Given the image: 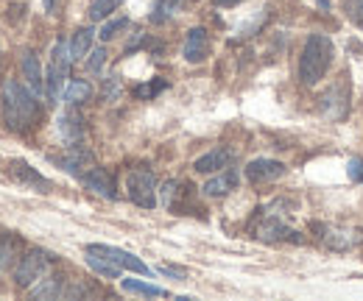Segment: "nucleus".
Listing matches in <instances>:
<instances>
[{
	"label": "nucleus",
	"mask_w": 363,
	"mask_h": 301,
	"mask_svg": "<svg viewBox=\"0 0 363 301\" xmlns=\"http://www.w3.org/2000/svg\"><path fill=\"white\" fill-rule=\"evenodd\" d=\"M347 176L355 181V184H363V159L361 157H352L347 162Z\"/></svg>",
	"instance_id": "obj_31"
},
{
	"label": "nucleus",
	"mask_w": 363,
	"mask_h": 301,
	"mask_svg": "<svg viewBox=\"0 0 363 301\" xmlns=\"http://www.w3.org/2000/svg\"><path fill=\"white\" fill-rule=\"evenodd\" d=\"M92 40H95V31H92L90 25H84V28H76L73 31V37H70V59L73 62H82V59H87V53L92 50Z\"/></svg>",
	"instance_id": "obj_19"
},
{
	"label": "nucleus",
	"mask_w": 363,
	"mask_h": 301,
	"mask_svg": "<svg viewBox=\"0 0 363 301\" xmlns=\"http://www.w3.org/2000/svg\"><path fill=\"white\" fill-rule=\"evenodd\" d=\"M182 56H184L187 64H201L210 56V34L201 25H196V28L187 31L184 45H182Z\"/></svg>",
	"instance_id": "obj_10"
},
{
	"label": "nucleus",
	"mask_w": 363,
	"mask_h": 301,
	"mask_svg": "<svg viewBox=\"0 0 363 301\" xmlns=\"http://www.w3.org/2000/svg\"><path fill=\"white\" fill-rule=\"evenodd\" d=\"M20 73H23L26 84L31 86L34 95H45V70H43V64H40V59H37L34 50H26V53H23V59H20Z\"/></svg>",
	"instance_id": "obj_13"
},
{
	"label": "nucleus",
	"mask_w": 363,
	"mask_h": 301,
	"mask_svg": "<svg viewBox=\"0 0 363 301\" xmlns=\"http://www.w3.org/2000/svg\"><path fill=\"white\" fill-rule=\"evenodd\" d=\"M162 86H165V81H154L151 86H148V84H145V86H137L135 95H137V98H154V95H157V92H160Z\"/></svg>",
	"instance_id": "obj_32"
},
{
	"label": "nucleus",
	"mask_w": 363,
	"mask_h": 301,
	"mask_svg": "<svg viewBox=\"0 0 363 301\" xmlns=\"http://www.w3.org/2000/svg\"><path fill=\"white\" fill-rule=\"evenodd\" d=\"M82 184L95 193V195H104L106 201H118V184H115V178H112V173L106 171V168H90V171H84L82 176Z\"/></svg>",
	"instance_id": "obj_9"
},
{
	"label": "nucleus",
	"mask_w": 363,
	"mask_h": 301,
	"mask_svg": "<svg viewBox=\"0 0 363 301\" xmlns=\"http://www.w3.org/2000/svg\"><path fill=\"white\" fill-rule=\"evenodd\" d=\"M70 45L65 40H56L50 47V59H48V70H45V101L53 106L59 103V98L65 95V86L70 81Z\"/></svg>",
	"instance_id": "obj_3"
},
{
	"label": "nucleus",
	"mask_w": 363,
	"mask_h": 301,
	"mask_svg": "<svg viewBox=\"0 0 363 301\" xmlns=\"http://www.w3.org/2000/svg\"><path fill=\"white\" fill-rule=\"evenodd\" d=\"M92 98V84L87 79H70L67 86H65V95H62V101L67 103V106H82V103H87Z\"/></svg>",
	"instance_id": "obj_20"
},
{
	"label": "nucleus",
	"mask_w": 363,
	"mask_h": 301,
	"mask_svg": "<svg viewBox=\"0 0 363 301\" xmlns=\"http://www.w3.org/2000/svg\"><path fill=\"white\" fill-rule=\"evenodd\" d=\"M126 28H129V17H109V20H104V23H101L98 37H101V42H109V40L121 37Z\"/></svg>",
	"instance_id": "obj_24"
},
{
	"label": "nucleus",
	"mask_w": 363,
	"mask_h": 301,
	"mask_svg": "<svg viewBox=\"0 0 363 301\" xmlns=\"http://www.w3.org/2000/svg\"><path fill=\"white\" fill-rule=\"evenodd\" d=\"M106 62H109V50L101 45V47H92L90 53H87V73L90 76H104V70H106Z\"/></svg>",
	"instance_id": "obj_25"
},
{
	"label": "nucleus",
	"mask_w": 363,
	"mask_h": 301,
	"mask_svg": "<svg viewBox=\"0 0 363 301\" xmlns=\"http://www.w3.org/2000/svg\"><path fill=\"white\" fill-rule=\"evenodd\" d=\"M56 131L65 145H79L84 140V118L79 112H65L56 118Z\"/></svg>",
	"instance_id": "obj_14"
},
{
	"label": "nucleus",
	"mask_w": 363,
	"mask_h": 301,
	"mask_svg": "<svg viewBox=\"0 0 363 301\" xmlns=\"http://www.w3.org/2000/svg\"><path fill=\"white\" fill-rule=\"evenodd\" d=\"M9 259H11V240H6V237H0V273L6 271V265H9Z\"/></svg>",
	"instance_id": "obj_33"
},
{
	"label": "nucleus",
	"mask_w": 363,
	"mask_h": 301,
	"mask_svg": "<svg viewBox=\"0 0 363 301\" xmlns=\"http://www.w3.org/2000/svg\"><path fill=\"white\" fill-rule=\"evenodd\" d=\"M182 0H157L154 3V11H151V23H165L171 20L177 11H179Z\"/></svg>",
	"instance_id": "obj_26"
},
{
	"label": "nucleus",
	"mask_w": 363,
	"mask_h": 301,
	"mask_svg": "<svg viewBox=\"0 0 363 301\" xmlns=\"http://www.w3.org/2000/svg\"><path fill=\"white\" fill-rule=\"evenodd\" d=\"M179 195V181H165L162 187H160V198H162V207H168V210H174V198Z\"/></svg>",
	"instance_id": "obj_28"
},
{
	"label": "nucleus",
	"mask_w": 363,
	"mask_h": 301,
	"mask_svg": "<svg viewBox=\"0 0 363 301\" xmlns=\"http://www.w3.org/2000/svg\"><path fill=\"white\" fill-rule=\"evenodd\" d=\"M347 14L358 28H363V0H347Z\"/></svg>",
	"instance_id": "obj_30"
},
{
	"label": "nucleus",
	"mask_w": 363,
	"mask_h": 301,
	"mask_svg": "<svg viewBox=\"0 0 363 301\" xmlns=\"http://www.w3.org/2000/svg\"><path fill=\"white\" fill-rule=\"evenodd\" d=\"M121 290H123V293H132V296H145V299H165V296H168L165 288L151 285V282H145V279H132V276L121 279Z\"/></svg>",
	"instance_id": "obj_17"
},
{
	"label": "nucleus",
	"mask_w": 363,
	"mask_h": 301,
	"mask_svg": "<svg viewBox=\"0 0 363 301\" xmlns=\"http://www.w3.org/2000/svg\"><path fill=\"white\" fill-rule=\"evenodd\" d=\"M162 276H168V279H174V282H187V268H179V265H171V262H165V265H160L157 268Z\"/></svg>",
	"instance_id": "obj_29"
},
{
	"label": "nucleus",
	"mask_w": 363,
	"mask_h": 301,
	"mask_svg": "<svg viewBox=\"0 0 363 301\" xmlns=\"http://www.w3.org/2000/svg\"><path fill=\"white\" fill-rule=\"evenodd\" d=\"M9 176L17 184H23V187H28L34 193H50V187H53L43 173H37L28 162H23V159H9Z\"/></svg>",
	"instance_id": "obj_8"
},
{
	"label": "nucleus",
	"mask_w": 363,
	"mask_h": 301,
	"mask_svg": "<svg viewBox=\"0 0 363 301\" xmlns=\"http://www.w3.org/2000/svg\"><path fill=\"white\" fill-rule=\"evenodd\" d=\"M121 92H123V86H121V79L118 76H106L104 79V86H101V95H104V101H118L121 98Z\"/></svg>",
	"instance_id": "obj_27"
},
{
	"label": "nucleus",
	"mask_w": 363,
	"mask_h": 301,
	"mask_svg": "<svg viewBox=\"0 0 363 301\" xmlns=\"http://www.w3.org/2000/svg\"><path fill=\"white\" fill-rule=\"evenodd\" d=\"M121 3L123 0H92L90 8H87V17H90L92 23H104V20H109L121 8Z\"/></svg>",
	"instance_id": "obj_23"
},
{
	"label": "nucleus",
	"mask_w": 363,
	"mask_h": 301,
	"mask_svg": "<svg viewBox=\"0 0 363 301\" xmlns=\"http://www.w3.org/2000/svg\"><path fill=\"white\" fill-rule=\"evenodd\" d=\"M48 268H50V254L43 251V249H31L14 265V285L20 290H31L48 273Z\"/></svg>",
	"instance_id": "obj_5"
},
{
	"label": "nucleus",
	"mask_w": 363,
	"mask_h": 301,
	"mask_svg": "<svg viewBox=\"0 0 363 301\" xmlns=\"http://www.w3.org/2000/svg\"><path fill=\"white\" fill-rule=\"evenodd\" d=\"M288 173L285 162H277V159H269V157H260V159H252L246 168H243V176L249 184H272L277 178H282Z\"/></svg>",
	"instance_id": "obj_7"
},
{
	"label": "nucleus",
	"mask_w": 363,
	"mask_h": 301,
	"mask_svg": "<svg viewBox=\"0 0 363 301\" xmlns=\"http://www.w3.org/2000/svg\"><path fill=\"white\" fill-rule=\"evenodd\" d=\"M67 290H65V279L62 276H43L34 288H31V296L34 299H59V296H65Z\"/></svg>",
	"instance_id": "obj_21"
},
{
	"label": "nucleus",
	"mask_w": 363,
	"mask_h": 301,
	"mask_svg": "<svg viewBox=\"0 0 363 301\" xmlns=\"http://www.w3.org/2000/svg\"><path fill=\"white\" fill-rule=\"evenodd\" d=\"M291 234H296L288 223H282L279 217H269L266 223H260L257 226V237L260 240H266V243H277V240H296V237H291Z\"/></svg>",
	"instance_id": "obj_18"
},
{
	"label": "nucleus",
	"mask_w": 363,
	"mask_h": 301,
	"mask_svg": "<svg viewBox=\"0 0 363 301\" xmlns=\"http://www.w3.org/2000/svg\"><path fill=\"white\" fill-rule=\"evenodd\" d=\"M84 251L101 254V257L112 259V262H115L118 268H123V271H132V273H140V276H148V279H151V268H148L140 257H135L132 251H126V249L106 246V243H90V246H84Z\"/></svg>",
	"instance_id": "obj_6"
},
{
	"label": "nucleus",
	"mask_w": 363,
	"mask_h": 301,
	"mask_svg": "<svg viewBox=\"0 0 363 301\" xmlns=\"http://www.w3.org/2000/svg\"><path fill=\"white\" fill-rule=\"evenodd\" d=\"M216 6H221V8H232V6H240V3H246V0H213Z\"/></svg>",
	"instance_id": "obj_34"
},
{
	"label": "nucleus",
	"mask_w": 363,
	"mask_h": 301,
	"mask_svg": "<svg viewBox=\"0 0 363 301\" xmlns=\"http://www.w3.org/2000/svg\"><path fill=\"white\" fill-rule=\"evenodd\" d=\"M50 162H56L62 171L67 173H76V176H82L84 168H90L92 165V154L79 142V145H65V154H56V157H50Z\"/></svg>",
	"instance_id": "obj_11"
},
{
	"label": "nucleus",
	"mask_w": 363,
	"mask_h": 301,
	"mask_svg": "<svg viewBox=\"0 0 363 301\" xmlns=\"http://www.w3.org/2000/svg\"><path fill=\"white\" fill-rule=\"evenodd\" d=\"M40 95L14 79L3 81V123L11 131H28L40 120Z\"/></svg>",
	"instance_id": "obj_1"
},
{
	"label": "nucleus",
	"mask_w": 363,
	"mask_h": 301,
	"mask_svg": "<svg viewBox=\"0 0 363 301\" xmlns=\"http://www.w3.org/2000/svg\"><path fill=\"white\" fill-rule=\"evenodd\" d=\"M126 195L129 201L143 207V210H154L157 207V178L148 168H132L126 173Z\"/></svg>",
	"instance_id": "obj_4"
},
{
	"label": "nucleus",
	"mask_w": 363,
	"mask_h": 301,
	"mask_svg": "<svg viewBox=\"0 0 363 301\" xmlns=\"http://www.w3.org/2000/svg\"><path fill=\"white\" fill-rule=\"evenodd\" d=\"M43 3H45V11H48V14H56V11H59V3H62V0H43Z\"/></svg>",
	"instance_id": "obj_35"
},
{
	"label": "nucleus",
	"mask_w": 363,
	"mask_h": 301,
	"mask_svg": "<svg viewBox=\"0 0 363 301\" xmlns=\"http://www.w3.org/2000/svg\"><path fill=\"white\" fill-rule=\"evenodd\" d=\"M333 62H335V45H333V40L327 34H321V31H313V34H308V40L302 45L296 76H299V81L305 86H316L330 73Z\"/></svg>",
	"instance_id": "obj_2"
},
{
	"label": "nucleus",
	"mask_w": 363,
	"mask_h": 301,
	"mask_svg": "<svg viewBox=\"0 0 363 301\" xmlns=\"http://www.w3.org/2000/svg\"><path fill=\"white\" fill-rule=\"evenodd\" d=\"M238 181H240V173L235 171V168H227V171L213 173V176L204 181L201 193H204L207 198H224V195H229V193L238 187Z\"/></svg>",
	"instance_id": "obj_12"
},
{
	"label": "nucleus",
	"mask_w": 363,
	"mask_h": 301,
	"mask_svg": "<svg viewBox=\"0 0 363 301\" xmlns=\"http://www.w3.org/2000/svg\"><path fill=\"white\" fill-rule=\"evenodd\" d=\"M84 259H87V265H90L92 271H95L98 276H104V279H121V273H123V268H118L112 259L101 257V254L84 251Z\"/></svg>",
	"instance_id": "obj_22"
},
{
	"label": "nucleus",
	"mask_w": 363,
	"mask_h": 301,
	"mask_svg": "<svg viewBox=\"0 0 363 301\" xmlns=\"http://www.w3.org/2000/svg\"><path fill=\"white\" fill-rule=\"evenodd\" d=\"M232 159H235V154L229 148H213V151H207L204 157H199L193 162V171L204 173V176H213V173L218 171H227L229 165H232Z\"/></svg>",
	"instance_id": "obj_15"
},
{
	"label": "nucleus",
	"mask_w": 363,
	"mask_h": 301,
	"mask_svg": "<svg viewBox=\"0 0 363 301\" xmlns=\"http://www.w3.org/2000/svg\"><path fill=\"white\" fill-rule=\"evenodd\" d=\"M333 106H338V112H341V118H344V112L350 109V92H347V86L341 84H333L324 95H321V112L327 115V118H333L335 115V109Z\"/></svg>",
	"instance_id": "obj_16"
}]
</instances>
